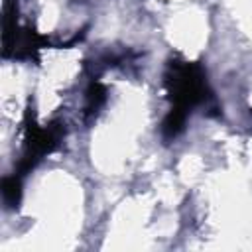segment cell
<instances>
[{
	"instance_id": "cell-1",
	"label": "cell",
	"mask_w": 252,
	"mask_h": 252,
	"mask_svg": "<svg viewBox=\"0 0 252 252\" xmlns=\"http://www.w3.org/2000/svg\"><path fill=\"white\" fill-rule=\"evenodd\" d=\"M165 87L169 98L173 100V108L181 112H189L195 104L205 100L207 83L201 67L197 63H169V73L165 75Z\"/></svg>"
},
{
	"instance_id": "cell-2",
	"label": "cell",
	"mask_w": 252,
	"mask_h": 252,
	"mask_svg": "<svg viewBox=\"0 0 252 252\" xmlns=\"http://www.w3.org/2000/svg\"><path fill=\"white\" fill-rule=\"evenodd\" d=\"M63 138V126L59 122L49 124L47 128H39L37 124L26 126V150L18 163V171H30L45 154H51Z\"/></svg>"
},
{
	"instance_id": "cell-3",
	"label": "cell",
	"mask_w": 252,
	"mask_h": 252,
	"mask_svg": "<svg viewBox=\"0 0 252 252\" xmlns=\"http://www.w3.org/2000/svg\"><path fill=\"white\" fill-rule=\"evenodd\" d=\"M2 199L10 209L18 207V203L22 199V183L16 175L2 179Z\"/></svg>"
},
{
	"instance_id": "cell-4",
	"label": "cell",
	"mask_w": 252,
	"mask_h": 252,
	"mask_svg": "<svg viewBox=\"0 0 252 252\" xmlns=\"http://www.w3.org/2000/svg\"><path fill=\"white\" fill-rule=\"evenodd\" d=\"M106 100V91L100 83H93L87 91V112H96Z\"/></svg>"
}]
</instances>
